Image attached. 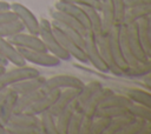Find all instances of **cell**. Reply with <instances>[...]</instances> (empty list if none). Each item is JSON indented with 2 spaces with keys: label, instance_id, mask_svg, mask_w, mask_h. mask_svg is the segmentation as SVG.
<instances>
[{
  "label": "cell",
  "instance_id": "cell-1",
  "mask_svg": "<svg viewBox=\"0 0 151 134\" xmlns=\"http://www.w3.org/2000/svg\"><path fill=\"white\" fill-rule=\"evenodd\" d=\"M40 21V27H39V36L41 38L46 49L55 55L58 59H60L61 61H67L71 55L63 48V46L60 45L58 38L55 36L53 28H52V24L51 21H48L47 19H41Z\"/></svg>",
  "mask_w": 151,
  "mask_h": 134
},
{
  "label": "cell",
  "instance_id": "cell-2",
  "mask_svg": "<svg viewBox=\"0 0 151 134\" xmlns=\"http://www.w3.org/2000/svg\"><path fill=\"white\" fill-rule=\"evenodd\" d=\"M40 75V72L35 67H31L27 65L24 66H15L12 69H6L0 75V89L9 87L11 85L21 81L24 79L33 78Z\"/></svg>",
  "mask_w": 151,
  "mask_h": 134
},
{
  "label": "cell",
  "instance_id": "cell-3",
  "mask_svg": "<svg viewBox=\"0 0 151 134\" xmlns=\"http://www.w3.org/2000/svg\"><path fill=\"white\" fill-rule=\"evenodd\" d=\"M84 52H85L87 62H90L99 72L109 73V67L105 63V61L99 52V48L97 46L96 38L91 32H88L84 36Z\"/></svg>",
  "mask_w": 151,
  "mask_h": 134
},
{
  "label": "cell",
  "instance_id": "cell-4",
  "mask_svg": "<svg viewBox=\"0 0 151 134\" xmlns=\"http://www.w3.org/2000/svg\"><path fill=\"white\" fill-rule=\"evenodd\" d=\"M11 9L15 13L18 20L24 25L25 29H27L28 33L39 35L40 21L29 8H27L25 5L20 2H13L11 4Z\"/></svg>",
  "mask_w": 151,
  "mask_h": 134
},
{
  "label": "cell",
  "instance_id": "cell-5",
  "mask_svg": "<svg viewBox=\"0 0 151 134\" xmlns=\"http://www.w3.org/2000/svg\"><path fill=\"white\" fill-rule=\"evenodd\" d=\"M18 49L24 56L26 62H32L38 66L55 67V66H59L61 62L60 59L51 54L48 51H33V49H25V48H18Z\"/></svg>",
  "mask_w": 151,
  "mask_h": 134
},
{
  "label": "cell",
  "instance_id": "cell-6",
  "mask_svg": "<svg viewBox=\"0 0 151 134\" xmlns=\"http://www.w3.org/2000/svg\"><path fill=\"white\" fill-rule=\"evenodd\" d=\"M85 82L76 76V75H70V74H58L53 75L48 79L45 80L44 88L46 91L51 89H64V88H76V89H81Z\"/></svg>",
  "mask_w": 151,
  "mask_h": 134
},
{
  "label": "cell",
  "instance_id": "cell-7",
  "mask_svg": "<svg viewBox=\"0 0 151 134\" xmlns=\"http://www.w3.org/2000/svg\"><path fill=\"white\" fill-rule=\"evenodd\" d=\"M11 43H13L18 48L33 49V51H47L41 38L37 34L32 33H17L7 39Z\"/></svg>",
  "mask_w": 151,
  "mask_h": 134
},
{
  "label": "cell",
  "instance_id": "cell-8",
  "mask_svg": "<svg viewBox=\"0 0 151 134\" xmlns=\"http://www.w3.org/2000/svg\"><path fill=\"white\" fill-rule=\"evenodd\" d=\"M96 42H97V46L99 48V52H100L105 63L109 67V72L117 75V76H122L123 75V69L117 65V62L113 58V54H112V51H111V47H110L109 34L107 35H104V34L99 35L98 38H96Z\"/></svg>",
  "mask_w": 151,
  "mask_h": 134
},
{
  "label": "cell",
  "instance_id": "cell-9",
  "mask_svg": "<svg viewBox=\"0 0 151 134\" xmlns=\"http://www.w3.org/2000/svg\"><path fill=\"white\" fill-rule=\"evenodd\" d=\"M103 87V83L100 81H90L88 83H85L81 89H79L76 99L72 102V107L74 110L84 112V108L88 103V101L92 99V96Z\"/></svg>",
  "mask_w": 151,
  "mask_h": 134
},
{
  "label": "cell",
  "instance_id": "cell-10",
  "mask_svg": "<svg viewBox=\"0 0 151 134\" xmlns=\"http://www.w3.org/2000/svg\"><path fill=\"white\" fill-rule=\"evenodd\" d=\"M125 29H126L127 41H129V45H130V48H131L133 55L139 61L150 60V58L146 55L145 51L143 49V46H142L139 35H138V26H137V22H131V24L125 25Z\"/></svg>",
  "mask_w": 151,
  "mask_h": 134
},
{
  "label": "cell",
  "instance_id": "cell-11",
  "mask_svg": "<svg viewBox=\"0 0 151 134\" xmlns=\"http://www.w3.org/2000/svg\"><path fill=\"white\" fill-rule=\"evenodd\" d=\"M52 28H53V32H54L55 36L58 38L60 45L63 46V48L72 58H74L79 62H87V59H86V55H85V52H84V48L83 47H80L78 43H76L72 39H70L67 35H65L61 31H59L54 26H52Z\"/></svg>",
  "mask_w": 151,
  "mask_h": 134
},
{
  "label": "cell",
  "instance_id": "cell-12",
  "mask_svg": "<svg viewBox=\"0 0 151 134\" xmlns=\"http://www.w3.org/2000/svg\"><path fill=\"white\" fill-rule=\"evenodd\" d=\"M60 93V89L55 88V89H51V91H46V93L40 96L32 106H29L25 112L29 113V114H33V115H37L39 116L41 113L48 110L52 105L55 102L58 95Z\"/></svg>",
  "mask_w": 151,
  "mask_h": 134
},
{
  "label": "cell",
  "instance_id": "cell-13",
  "mask_svg": "<svg viewBox=\"0 0 151 134\" xmlns=\"http://www.w3.org/2000/svg\"><path fill=\"white\" fill-rule=\"evenodd\" d=\"M54 8L59 9V11H61V12L68 14V15H71L74 19H77L86 28V31L90 32V22H88V18H87V14H86L84 7L74 5V4H70V2H65V1L58 0L55 2Z\"/></svg>",
  "mask_w": 151,
  "mask_h": 134
},
{
  "label": "cell",
  "instance_id": "cell-14",
  "mask_svg": "<svg viewBox=\"0 0 151 134\" xmlns=\"http://www.w3.org/2000/svg\"><path fill=\"white\" fill-rule=\"evenodd\" d=\"M79 89L76 88H64L60 89V93L55 100V102L52 105V107L48 109V112L51 114H53L54 116H57L61 110H64L66 107L71 106L73 100L76 99L77 94H78Z\"/></svg>",
  "mask_w": 151,
  "mask_h": 134
},
{
  "label": "cell",
  "instance_id": "cell-15",
  "mask_svg": "<svg viewBox=\"0 0 151 134\" xmlns=\"http://www.w3.org/2000/svg\"><path fill=\"white\" fill-rule=\"evenodd\" d=\"M114 93L113 89L111 88H107V87H101L93 96L92 99L88 101V103L86 105V107L84 108V115L87 116V118H92L94 119V115H96V112L100 108L101 103L110 96Z\"/></svg>",
  "mask_w": 151,
  "mask_h": 134
},
{
  "label": "cell",
  "instance_id": "cell-16",
  "mask_svg": "<svg viewBox=\"0 0 151 134\" xmlns=\"http://www.w3.org/2000/svg\"><path fill=\"white\" fill-rule=\"evenodd\" d=\"M0 52L2 56L7 60V62L13 63L14 66H24L26 65V61L21 53L19 52L18 47H15L13 43H11L7 39L0 38Z\"/></svg>",
  "mask_w": 151,
  "mask_h": 134
},
{
  "label": "cell",
  "instance_id": "cell-17",
  "mask_svg": "<svg viewBox=\"0 0 151 134\" xmlns=\"http://www.w3.org/2000/svg\"><path fill=\"white\" fill-rule=\"evenodd\" d=\"M45 93H46V89L44 87H41L39 89H35V91L18 94V98H17V101H15V107H14V113L25 112L29 106H32Z\"/></svg>",
  "mask_w": 151,
  "mask_h": 134
},
{
  "label": "cell",
  "instance_id": "cell-18",
  "mask_svg": "<svg viewBox=\"0 0 151 134\" xmlns=\"http://www.w3.org/2000/svg\"><path fill=\"white\" fill-rule=\"evenodd\" d=\"M45 80H46V78L38 75V76H33V78H28V79L18 81V82L11 85L9 88L13 92H15L17 94H22V93H27V92L35 91V89L44 87Z\"/></svg>",
  "mask_w": 151,
  "mask_h": 134
},
{
  "label": "cell",
  "instance_id": "cell-19",
  "mask_svg": "<svg viewBox=\"0 0 151 134\" xmlns=\"http://www.w3.org/2000/svg\"><path fill=\"white\" fill-rule=\"evenodd\" d=\"M100 18H101V26H103V34L107 35L112 27L114 26V11L112 0H100Z\"/></svg>",
  "mask_w": 151,
  "mask_h": 134
},
{
  "label": "cell",
  "instance_id": "cell-20",
  "mask_svg": "<svg viewBox=\"0 0 151 134\" xmlns=\"http://www.w3.org/2000/svg\"><path fill=\"white\" fill-rule=\"evenodd\" d=\"M7 125L12 126H25V127H32L40 130V121L39 116L29 114L27 112H20V113H13ZM41 133V130H40Z\"/></svg>",
  "mask_w": 151,
  "mask_h": 134
},
{
  "label": "cell",
  "instance_id": "cell-21",
  "mask_svg": "<svg viewBox=\"0 0 151 134\" xmlns=\"http://www.w3.org/2000/svg\"><path fill=\"white\" fill-rule=\"evenodd\" d=\"M150 15L149 16H144L140 20L137 21V26H138V35L143 46V49L145 51L146 55L151 59V39H150Z\"/></svg>",
  "mask_w": 151,
  "mask_h": 134
},
{
  "label": "cell",
  "instance_id": "cell-22",
  "mask_svg": "<svg viewBox=\"0 0 151 134\" xmlns=\"http://www.w3.org/2000/svg\"><path fill=\"white\" fill-rule=\"evenodd\" d=\"M151 133V121L134 118L130 123H127L119 134H150Z\"/></svg>",
  "mask_w": 151,
  "mask_h": 134
},
{
  "label": "cell",
  "instance_id": "cell-23",
  "mask_svg": "<svg viewBox=\"0 0 151 134\" xmlns=\"http://www.w3.org/2000/svg\"><path fill=\"white\" fill-rule=\"evenodd\" d=\"M51 16H52V19L55 20V21H59V22H61V24H64V25H66V26H68V27H72V28L77 29V31L80 32L83 35H85V34L88 33V32L86 31V28H85L77 19L72 18L71 15H68V14H66V13L59 11V9H55V8H54V9L51 12Z\"/></svg>",
  "mask_w": 151,
  "mask_h": 134
},
{
  "label": "cell",
  "instance_id": "cell-24",
  "mask_svg": "<svg viewBox=\"0 0 151 134\" xmlns=\"http://www.w3.org/2000/svg\"><path fill=\"white\" fill-rule=\"evenodd\" d=\"M119 43H120V49H122V54L127 63V66H133L137 65L138 62H140L132 53L129 41H127V36H126V29H125V25L123 24L120 26V31H119Z\"/></svg>",
  "mask_w": 151,
  "mask_h": 134
},
{
  "label": "cell",
  "instance_id": "cell-25",
  "mask_svg": "<svg viewBox=\"0 0 151 134\" xmlns=\"http://www.w3.org/2000/svg\"><path fill=\"white\" fill-rule=\"evenodd\" d=\"M151 12V4L149 5H142V6H134L126 8L125 15H124V22L125 25L131 22H137L144 16H149Z\"/></svg>",
  "mask_w": 151,
  "mask_h": 134
},
{
  "label": "cell",
  "instance_id": "cell-26",
  "mask_svg": "<svg viewBox=\"0 0 151 134\" xmlns=\"http://www.w3.org/2000/svg\"><path fill=\"white\" fill-rule=\"evenodd\" d=\"M18 94L11 89L9 94L5 99L1 108H0V121L6 126L11 119V116L14 113V107H15V101H17Z\"/></svg>",
  "mask_w": 151,
  "mask_h": 134
},
{
  "label": "cell",
  "instance_id": "cell-27",
  "mask_svg": "<svg viewBox=\"0 0 151 134\" xmlns=\"http://www.w3.org/2000/svg\"><path fill=\"white\" fill-rule=\"evenodd\" d=\"M151 72V59L146 61H140L137 65L127 66L123 71V75L129 78H144Z\"/></svg>",
  "mask_w": 151,
  "mask_h": 134
},
{
  "label": "cell",
  "instance_id": "cell-28",
  "mask_svg": "<svg viewBox=\"0 0 151 134\" xmlns=\"http://www.w3.org/2000/svg\"><path fill=\"white\" fill-rule=\"evenodd\" d=\"M88 22H90V32L94 35V38H98L99 35L103 34V26H101V18L99 11L92 8V7H84Z\"/></svg>",
  "mask_w": 151,
  "mask_h": 134
},
{
  "label": "cell",
  "instance_id": "cell-29",
  "mask_svg": "<svg viewBox=\"0 0 151 134\" xmlns=\"http://www.w3.org/2000/svg\"><path fill=\"white\" fill-rule=\"evenodd\" d=\"M132 102L140 103L147 107H151V94L147 89L142 88H127L125 94Z\"/></svg>",
  "mask_w": 151,
  "mask_h": 134
},
{
  "label": "cell",
  "instance_id": "cell-30",
  "mask_svg": "<svg viewBox=\"0 0 151 134\" xmlns=\"http://www.w3.org/2000/svg\"><path fill=\"white\" fill-rule=\"evenodd\" d=\"M74 109L71 106L66 107L64 110H61L57 116H55V125H57V133L58 134H67V128L70 120L72 118Z\"/></svg>",
  "mask_w": 151,
  "mask_h": 134
},
{
  "label": "cell",
  "instance_id": "cell-31",
  "mask_svg": "<svg viewBox=\"0 0 151 134\" xmlns=\"http://www.w3.org/2000/svg\"><path fill=\"white\" fill-rule=\"evenodd\" d=\"M40 121V130L44 134H58L57 133V125H55V116L51 114L48 110L41 113L39 115Z\"/></svg>",
  "mask_w": 151,
  "mask_h": 134
},
{
  "label": "cell",
  "instance_id": "cell-32",
  "mask_svg": "<svg viewBox=\"0 0 151 134\" xmlns=\"http://www.w3.org/2000/svg\"><path fill=\"white\" fill-rule=\"evenodd\" d=\"M133 119H134V118H133L131 114H129V113L111 119V122H110V125H109V127H107V129L105 130L104 134H119V132H120L127 123H130Z\"/></svg>",
  "mask_w": 151,
  "mask_h": 134
},
{
  "label": "cell",
  "instance_id": "cell-33",
  "mask_svg": "<svg viewBox=\"0 0 151 134\" xmlns=\"http://www.w3.org/2000/svg\"><path fill=\"white\" fill-rule=\"evenodd\" d=\"M25 29L24 25L17 19V20H13V21H9V22H5V24H1L0 25V38L2 39H8L9 36L17 34V33H20Z\"/></svg>",
  "mask_w": 151,
  "mask_h": 134
},
{
  "label": "cell",
  "instance_id": "cell-34",
  "mask_svg": "<svg viewBox=\"0 0 151 134\" xmlns=\"http://www.w3.org/2000/svg\"><path fill=\"white\" fill-rule=\"evenodd\" d=\"M127 112L133 118L151 121V107H147V106H144V105H140V103L132 102L127 107Z\"/></svg>",
  "mask_w": 151,
  "mask_h": 134
},
{
  "label": "cell",
  "instance_id": "cell-35",
  "mask_svg": "<svg viewBox=\"0 0 151 134\" xmlns=\"http://www.w3.org/2000/svg\"><path fill=\"white\" fill-rule=\"evenodd\" d=\"M132 103V101L126 96V95H122V94H116L113 93L112 95H110L100 106L101 107H129Z\"/></svg>",
  "mask_w": 151,
  "mask_h": 134
},
{
  "label": "cell",
  "instance_id": "cell-36",
  "mask_svg": "<svg viewBox=\"0 0 151 134\" xmlns=\"http://www.w3.org/2000/svg\"><path fill=\"white\" fill-rule=\"evenodd\" d=\"M127 108L126 107H101L96 112L94 118H99V116H104V118H117L124 114H127Z\"/></svg>",
  "mask_w": 151,
  "mask_h": 134
},
{
  "label": "cell",
  "instance_id": "cell-37",
  "mask_svg": "<svg viewBox=\"0 0 151 134\" xmlns=\"http://www.w3.org/2000/svg\"><path fill=\"white\" fill-rule=\"evenodd\" d=\"M83 120H84V112L74 110L72 114V118L70 120V123H68L67 134H79Z\"/></svg>",
  "mask_w": 151,
  "mask_h": 134
},
{
  "label": "cell",
  "instance_id": "cell-38",
  "mask_svg": "<svg viewBox=\"0 0 151 134\" xmlns=\"http://www.w3.org/2000/svg\"><path fill=\"white\" fill-rule=\"evenodd\" d=\"M110 122H111L110 118H104V116L94 118L91 126V134H104Z\"/></svg>",
  "mask_w": 151,
  "mask_h": 134
},
{
  "label": "cell",
  "instance_id": "cell-39",
  "mask_svg": "<svg viewBox=\"0 0 151 134\" xmlns=\"http://www.w3.org/2000/svg\"><path fill=\"white\" fill-rule=\"evenodd\" d=\"M114 11V25H123L124 15L126 12V6L124 0H112Z\"/></svg>",
  "mask_w": 151,
  "mask_h": 134
},
{
  "label": "cell",
  "instance_id": "cell-40",
  "mask_svg": "<svg viewBox=\"0 0 151 134\" xmlns=\"http://www.w3.org/2000/svg\"><path fill=\"white\" fill-rule=\"evenodd\" d=\"M7 134H40V130L32 127H25V126H12L6 125Z\"/></svg>",
  "mask_w": 151,
  "mask_h": 134
},
{
  "label": "cell",
  "instance_id": "cell-41",
  "mask_svg": "<svg viewBox=\"0 0 151 134\" xmlns=\"http://www.w3.org/2000/svg\"><path fill=\"white\" fill-rule=\"evenodd\" d=\"M61 1L74 4V5H78V6H81V7H92L97 11L100 9V5H101L100 0H61Z\"/></svg>",
  "mask_w": 151,
  "mask_h": 134
},
{
  "label": "cell",
  "instance_id": "cell-42",
  "mask_svg": "<svg viewBox=\"0 0 151 134\" xmlns=\"http://www.w3.org/2000/svg\"><path fill=\"white\" fill-rule=\"evenodd\" d=\"M17 19H18V18H17L15 13H14L11 8L0 12V25H1V24H5V22L13 21V20H17Z\"/></svg>",
  "mask_w": 151,
  "mask_h": 134
},
{
  "label": "cell",
  "instance_id": "cell-43",
  "mask_svg": "<svg viewBox=\"0 0 151 134\" xmlns=\"http://www.w3.org/2000/svg\"><path fill=\"white\" fill-rule=\"evenodd\" d=\"M92 122H93V119L92 118H87V116L84 115V120H83V123H81L79 134H91Z\"/></svg>",
  "mask_w": 151,
  "mask_h": 134
},
{
  "label": "cell",
  "instance_id": "cell-44",
  "mask_svg": "<svg viewBox=\"0 0 151 134\" xmlns=\"http://www.w3.org/2000/svg\"><path fill=\"white\" fill-rule=\"evenodd\" d=\"M124 1H125V6H126V8L151 4V0H124Z\"/></svg>",
  "mask_w": 151,
  "mask_h": 134
},
{
  "label": "cell",
  "instance_id": "cell-45",
  "mask_svg": "<svg viewBox=\"0 0 151 134\" xmlns=\"http://www.w3.org/2000/svg\"><path fill=\"white\" fill-rule=\"evenodd\" d=\"M9 92H11V88H9V87L1 88V89H0V108H1V106H2V103H4V101H5V99H6L7 95L9 94Z\"/></svg>",
  "mask_w": 151,
  "mask_h": 134
},
{
  "label": "cell",
  "instance_id": "cell-46",
  "mask_svg": "<svg viewBox=\"0 0 151 134\" xmlns=\"http://www.w3.org/2000/svg\"><path fill=\"white\" fill-rule=\"evenodd\" d=\"M9 8H11V4L9 2L0 0V12L1 11H6V9H9Z\"/></svg>",
  "mask_w": 151,
  "mask_h": 134
},
{
  "label": "cell",
  "instance_id": "cell-47",
  "mask_svg": "<svg viewBox=\"0 0 151 134\" xmlns=\"http://www.w3.org/2000/svg\"><path fill=\"white\" fill-rule=\"evenodd\" d=\"M0 65L1 66H5V67H7V65H8V62H7V60L2 56V54H1V52H0Z\"/></svg>",
  "mask_w": 151,
  "mask_h": 134
},
{
  "label": "cell",
  "instance_id": "cell-48",
  "mask_svg": "<svg viewBox=\"0 0 151 134\" xmlns=\"http://www.w3.org/2000/svg\"><path fill=\"white\" fill-rule=\"evenodd\" d=\"M0 134H7V130H6V126L0 121Z\"/></svg>",
  "mask_w": 151,
  "mask_h": 134
},
{
  "label": "cell",
  "instance_id": "cell-49",
  "mask_svg": "<svg viewBox=\"0 0 151 134\" xmlns=\"http://www.w3.org/2000/svg\"><path fill=\"white\" fill-rule=\"evenodd\" d=\"M5 71H6V67H5V66H1V65H0V75H1V74H2V73H4Z\"/></svg>",
  "mask_w": 151,
  "mask_h": 134
}]
</instances>
